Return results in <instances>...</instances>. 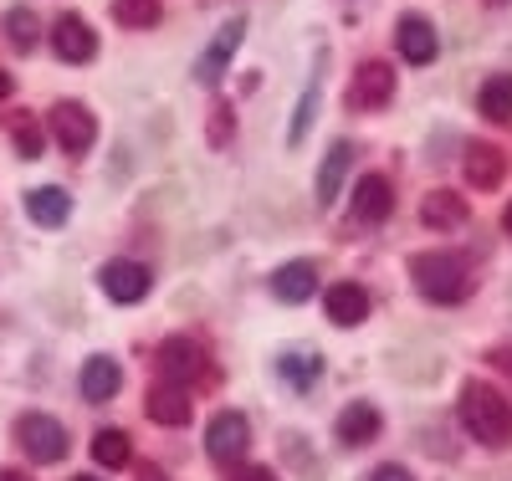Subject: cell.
<instances>
[{
  "label": "cell",
  "mask_w": 512,
  "mask_h": 481,
  "mask_svg": "<svg viewBox=\"0 0 512 481\" xmlns=\"http://www.w3.org/2000/svg\"><path fill=\"white\" fill-rule=\"evenodd\" d=\"M461 425L472 430V441L482 446H512V400L487 379H466L461 384Z\"/></svg>",
  "instance_id": "1"
},
{
  "label": "cell",
  "mask_w": 512,
  "mask_h": 481,
  "mask_svg": "<svg viewBox=\"0 0 512 481\" xmlns=\"http://www.w3.org/2000/svg\"><path fill=\"white\" fill-rule=\"evenodd\" d=\"M410 282H415V292L425 302H441V308L472 297V267H466L456 251H420V256H410Z\"/></svg>",
  "instance_id": "2"
},
{
  "label": "cell",
  "mask_w": 512,
  "mask_h": 481,
  "mask_svg": "<svg viewBox=\"0 0 512 481\" xmlns=\"http://www.w3.org/2000/svg\"><path fill=\"white\" fill-rule=\"evenodd\" d=\"M154 364H159L164 384H180V389H210L216 384V369H210L205 348L195 338H164Z\"/></svg>",
  "instance_id": "3"
},
{
  "label": "cell",
  "mask_w": 512,
  "mask_h": 481,
  "mask_svg": "<svg viewBox=\"0 0 512 481\" xmlns=\"http://www.w3.org/2000/svg\"><path fill=\"white\" fill-rule=\"evenodd\" d=\"M390 98H395V67L379 62V57L359 62V67H354V82H349V93H344V103H349L354 113H379Z\"/></svg>",
  "instance_id": "4"
},
{
  "label": "cell",
  "mask_w": 512,
  "mask_h": 481,
  "mask_svg": "<svg viewBox=\"0 0 512 481\" xmlns=\"http://www.w3.org/2000/svg\"><path fill=\"white\" fill-rule=\"evenodd\" d=\"M246 446H251V425H246L241 410H221L216 420H210L205 451H210V461H216V466H241Z\"/></svg>",
  "instance_id": "5"
},
{
  "label": "cell",
  "mask_w": 512,
  "mask_h": 481,
  "mask_svg": "<svg viewBox=\"0 0 512 481\" xmlns=\"http://www.w3.org/2000/svg\"><path fill=\"white\" fill-rule=\"evenodd\" d=\"M16 441H21V451H26L31 461H41V466H52V461L67 456V430H62L52 415H21V420H16Z\"/></svg>",
  "instance_id": "6"
},
{
  "label": "cell",
  "mask_w": 512,
  "mask_h": 481,
  "mask_svg": "<svg viewBox=\"0 0 512 481\" xmlns=\"http://www.w3.org/2000/svg\"><path fill=\"white\" fill-rule=\"evenodd\" d=\"M47 123H52V139L62 144V154H88L93 139H98V118L82 108V103H72V98L57 103Z\"/></svg>",
  "instance_id": "7"
},
{
  "label": "cell",
  "mask_w": 512,
  "mask_h": 481,
  "mask_svg": "<svg viewBox=\"0 0 512 481\" xmlns=\"http://www.w3.org/2000/svg\"><path fill=\"white\" fill-rule=\"evenodd\" d=\"M149 267L144 261H128V256H113L103 261V272H98V287L113 297V302H144L149 297Z\"/></svg>",
  "instance_id": "8"
},
{
  "label": "cell",
  "mask_w": 512,
  "mask_h": 481,
  "mask_svg": "<svg viewBox=\"0 0 512 481\" xmlns=\"http://www.w3.org/2000/svg\"><path fill=\"white\" fill-rule=\"evenodd\" d=\"M241 36H246V16H231V21L216 31V41H210L205 57L195 62V77H200L205 87H216V82L226 77V67H231V57H236V47H241Z\"/></svg>",
  "instance_id": "9"
},
{
  "label": "cell",
  "mask_w": 512,
  "mask_h": 481,
  "mask_svg": "<svg viewBox=\"0 0 512 481\" xmlns=\"http://www.w3.org/2000/svg\"><path fill=\"white\" fill-rule=\"evenodd\" d=\"M395 210V185L384 180V174H364L354 185V221L359 226H384Z\"/></svg>",
  "instance_id": "10"
},
{
  "label": "cell",
  "mask_w": 512,
  "mask_h": 481,
  "mask_svg": "<svg viewBox=\"0 0 512 481\" xmlns=\"http://www.w3.org/2000/svg\"><path fill=\"white\" fill-rule=\"evenodd\" d=\"M461 169H466V185H472V190H497L502 174H507V154L497 144L472 139V144H466V154H461Z\"/></svg>",
  "instance_id": "11"
},
{
  "label": "cell",
  "mask_w": 512,
  "mask_h": 481,
  "mask_svg": "<svg viewBox=\"0 0 512 481\" xmlns=\"http://www.w3.org/2000/svg\"><path fill=\"white\" fill-rule=\"evenodd\" d=\"M52 52L62 62H93L98 57V36H93V26L82 21V16H62L52 26Z\"/></svg>",
  "instance_id": "12"
},
{
  "label": "cell",
  "mask_w": 512,
  "mask_h": 481,
  "mask_svg": "<svg viewBox=\"0 0 512 481\" xmlns=\"http://www.w3.org/2000/svg\"><path fill=\"white\" fill-rule=\"evenodd\" d=\"M395 41H400V57H405L410 67H431V62H436V52H441L436 26L425 21V16H400V31H395Z\"/></svg>",
  "instance_id": "13"
},
{
  "label": "cell",
  "mask_w": 512,
  "mask_h": 481,
  "mask_svg": "<svg viewBox=\"0 0 512 481\" xmlns=\"http://www.w3.org/2000/svg\"><path fill=\"white\" fill-rule=\"evenodd\" d=\"M323 67H328V52H318V57H313L308 87H303V98H297V108H292V123H287V144H303V139H308L313 113H318V98H323Z\"/></svg>",
  "instance_id": "14"
},
{
  "label": "cell",
  "mask_w": 512,
  "mask_h": 481,
  "mask_svg": "<svg viewBox=\"0 0 512 481\" xmlns=\"http://www.w3.org/2000/svg\"><path fill=\"white\" fill-rule=\"evenodd\" d=\"M26 215L36 226H67V215H72V195L62 190V185H36L31 195H26Z\"/></svg>",
  "instance_id": "15"
},
{
  "label": "cell",
  "mask_w": 512,
  "mask_h": 481,
  "mask_svg": "<svg viewBox=\"0 0 512 481\" xmlns=\"http://www.w3.org/2000/svg\"><path fill=\"white\" fill-rule=\"evenodd\" d=\"M338 441H344V446H369V441H379V410H374L369 400L344 405V410H338Z\"/></svg>",
  "instance_id": "16"
},
{
  "label": "cell",
  "mask_w": 512,
  "mask_h": 481,
  "mask_svg": "<svg viewBox=\"0 0 512 481\" xmlns=\"http://www.w3.org/2000/svg\"><path fill=\"white\" fill-rule=\"evenodd\" d=\"M272 292H277V302H308L318 292V267L313 261H287L272 277Z\"/></svg>",
  "instance_id": "17"
},
{
  "label": "cell",
  "mask_w": 512,
  "mask_h": 481,
  "mask_svg": "<svg viewBox=\"0 0 512 481\" xmlns=\"http://www.w3.org/2000/svg\"><path fill=\"white\" fill-rule=\"evenodd\" d=\"M328 318H333L338 328H359V323L369 318V292H364L359 282H338V287L328 292Z\"/></svg>",
  "instance_id": "18"
},
{
  "label": "cell",
  "mask_w": 512,
  "mask_h": 481,
  "mask_svg": "<svg viewBox=\"0 0 512 481\" xmlns=\"http://www.w3.org/2000/svg\"><path fill=\"white\" fill-rule=\"evenodd\" d=\"M420 221L431 226V231H456L466 221V200L456 190H431L420 200Z\"/></svg>",
  "instance_id": "19"
},
{
  "label": "cell",
  "mask_w": 512,
  "mask_h": 481,
  "mask_svg": "<svg viewBox=\"0 0 512 481\" xmlns=\"http://www.w3.org/2000/svg\"><path fill=\"white\" fill-rule=\"evenodd\" d=\"M144 410H149L154 425H185L190 420V400H185L180 384H154L144 395Z\"/></svg>",
  "instance_id": "20"
},
{
  "label": "cell",
  "mask_w": 512,
  "mask_h": 481,
  "mask_svg": "<svg viewBox=\"0 0 512 481\" xmlns=\"http://www.w3.org/2000/svg\"><path fill=\"white\" fill-rule=\"evenodd\" d=\"M118 384H123V369L113 364V359H88L82 364V395H88L93 405H108L113 395H118Z\"/></svg>",
  "instance_id": "21"
},
{
  "label": "cell",
  "mask_w": 512,
  "mask_h": 481,
  "mask_svg": "<svg viewBox=\"0 0 512 481\" xmlns=\"http://www.w3.org/2000/svg\"><path fill=\"white\" fill-rule=\"evenodd\" d=\"M349 164H354V144H333V149H328V159H323V169H318V205H323V210L338 200V185H344Z\"/></svg>",
  "instance_id": "22"
},
{
  "label": "cell",
  "mask_w": 512,
  "mask_h": 481,
  "mask_svg": "<svg viewBox=\"0 0 512 481\" xmlns=\"http://www.w3.org/2000/svg\"><path fill=\"white\" fill-rule=\"evenodd\" d=\"M487 123H512V72H497L482 82V98H477Z\"/></svg>",
  "instance_id": "23"
},
{
  "label": "cell",
  "mask_w": 512,
  "mask_h": 481,
  "mask_svg": "<svg viewBox=\"0 0 512 481\" xmlns=\"http://www.w3.org/2000/svg\"><path fill=\"white\" fill-rule=\"evenodd\" d=\"M93 461L108 466V471H118V466L134 461V441H128L123 430H98V435H93Z\"/></svg>",
  "instance_id": "24"
},
{
  "label": "cell",
  "mask_w": 512,
  "mask_h": 481,
  "mask_svg": "<svg viewBox=\"0 0 512 481\" xmlns=\"http://www.w3.org/2000/svg\"><path fill=\"white\" fill-rule=\"evenodd\" d=\"M36 31H41V21H36L31 6H11L6 11V41H11L16 52H31L36 47Z\"/></svg>",
  "instance_id": "25"
},
{
  "label": "cell",
  "mask_w": 512,
  "mask_h": 481,
  "mask_svg": "<svg viewBox=\"0 0 512 481\" xmlns=\"http://www.w3.org/2000/svg\"><path fill=\"white\" fill-rule=\"evenodd\" d=\"M159 0H113V21L118 26H134V31H149L159 26Z\"/></svg>",
  "instance_id": "26"
},
{
  "label": "cell",
  "mask_w": 512,
  "mask_h": 481,
  "mask_svg": "<svg viewBox=\"0 0 512 481\" xmlns=\"http://www.w3.org/2000/svg\"><path fill=\"white\" fill-rule=\"evenodd\" d=\"M277 369H282V379H287V384H297V389H313V384H318V374H323V359L313 354V348H303V354H287Z\"/></svg>",
  "instance_id": "27"
},
{
  "label": "cell",
  "mask_w": 512,
  "mask_h": 481,
  "mask_svg": "<svg viewBox=\"0 0 512 481\" xmlns=\"http://www.w3.org/2000/svg\"><path fill=\"white\" fill-rule=\"evenodd\" d=\"M11 134H16V144H21V159H41V128H36L31 113H16V118H11Z\"/></svg>",
  "instance_id": "28"
},
{
  "label": "cell",
  "mask_w": 512,
  "mask_h": 481,
  "mask_svg": "<svg viewBox=\"0 0 512 481\" xmlns=\"http://www.w3.org/2000/svg\"><path fill=\"white\" fill-rule=\"evenodd\" d=\"M231 481H277V471L272 466H241V471H231Z\"/></svg>",
  "instance_id": "29"
},
{
  "label": "cell",
  "mask_w": 512,
  "mask_h": 481,
  "mask_svg": "<svg viewBox=\"0 0 512 481\" xmlns=\"http://www.w3.org/2000/svg\"><path fill=\"white\" fill-rule=\"evenodd\" d=\"M221 118H210V139H226L231 134V108H216Z\"/></svg>",
  "instance_id": "30"
},
{
  "label": "cell",
  "mask_w": 512,
  "mask_h": 481,
  "mask_svg": "<svg viewBox=\"0 0 512 481\" xmlns=\"http://www.w3.org/2000/svg\"><path fill=\"white\" fill-rule=\"evenodd\" d=\"M369 481H415V476H410L405 466H379V471H374Z\"/></svg>",
  "instance_id": "31"
},
{
  "label": "cell",
  "mask_w": 512,
  "mask_h": 481,
  "mask_svg": "<svg viewBox=\"0 0 512 481\" xmlns=\"http://www.w3.org/2000/svg\"><path fill=\"white\" fill-rule=\"evenodd\" d=\"M134 476H139V481H164V471H159L154 461H134Z\"/></svg>",
  "instance_id": "32"
},
{
  "label": "cell",
  "mask_w": 512,
  "mask_h": 481,
  "mask_svg": "<svg viewBox=\"0 0 512 481\" xmlns=\"http://www.w3.org/2000/svg\"><path fill=\"white\" fill-rule=\"evenodd\" d=\"M0 98H11V72L0 67Z\"/></svg>",
  "instance_id": "33"
},
{
  "label": "cell",
  "mask_w": 512,
  "mask_h": 481,
  "mask_svg": "<svg viewBox=\"0 0 512 481\" xmlns=\"http://www.w3.org/2000/svg\"><path fill=\"white\" fill-rule=\"evenodd\" d=\"M0 481H31L26 471H6V476H0Z\"/></svg>",
  "instance_id": "34"
},
{
  "label": "cell",
  "mask_w": 512,
  "mask_h": 481,
  "mask_svg": "<svg viewBox=\"0 0 512 481\" xmlns=\"http://www.w3.org/2000/svg\"><path fill=\"white\" fill-rule=\"evenodd\" d=\"M502 221H507V236H512V205H507V215H502Z\"/></svg>",
  "instance_id": "35"
},
{
  "label": "cell",
  "mask_w": 512,
  "mask_h": 481,
  "mask_svg": "<svg viewBox=\"0 0 512 481\" xmlns=\"http://www.w3.org/2000/svg\"><path fill=\"white\" fill-rule=\"evenodd\" d=\"M72 481H93V476H72Z\"/></svg>",
  "instance_id": "36"
}]
</instances>
